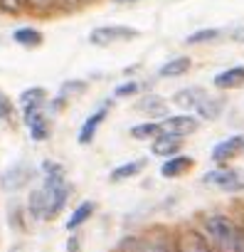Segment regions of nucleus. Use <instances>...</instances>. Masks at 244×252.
<instances>
[{"mask_svg":"<svg viewBox=\"0 0 244 252\" xmlns=\"http://www.w3.org/2000/svg\"><path fill=\"white\" fill-rule=\"evenodd\" d=\"M195 225L210 242L212 252H237V220L232 213L207 210L197 215Z\"/></svg>","mask_w":244,"mask_h":252,"instance_id":"f257e3e1","label":"nucleus"},{"mask_svg":"<svg viewBox=\"0 0 244 252\" xmlns=\"http://www.w3.org/2000/svg\"><path fill=\"white\" fill-rule=\"evenodd\" d=\"M113 252H178V242H175V230L173 227H148L146 232H131L124 235Z\"/></svg>","mask_w":244,"mask_h":252,"instance_id":"f03ea898","label":"nucleus"},{"mask_svg":"<svg viewBox=\"0 0 244 252\" xmlns=\"http://www.w3.org/2000/svg\"><path fill=\"white\" fill-rule=\"evenodd\" d=\"M42 173H45V181H42L40 190H42V198H45V220H52L64 210L72 188H69V183L64 178V168L59 163L45 161Z\"/></svg>","mask_w":244,"mask_h":252,"instance_id":"7ed1b4c3","label":"nucleus"},{"mask_svg":"<svg viewBox=\"0 0 244 252\" xmlns=\"http://www.w3.org/2000/svg\"><path fill=\"white\" fill-rule=\"evenodd\" d=\"M136 37H138V30L129 28V25H99L89 32V42L96 45V47H111V45H118V42H131Z\"/></svg>","mask_w":244,"mask_h":252,"instance_id":"20e7f679","label":"nucleus"},{"mask_svg":"<svg viewBox=\"0 0 244 252\" xmlns=\"http://www.w3.org/2000/svg\"><path fill=\"white\" fill-rule=\"evenodd\" d=\"M202 183L210 186V188H217V190H224V193H239L244 190V176L229 166H217L212 171H207L202 176Z\"/></svg>","mask_w":244,"mask_h":252,"instance_id":"39448f33","label":"nucleus"},{"mask_svg":"<svg viewBox=\"0 0 244 252\" xmlns=\"http://www.w3.org/2000/svg\"><path fill=\"white\" fill-rule=\"evenodd\" d=\"M32 178H35V166L27 161H15L13 166H8L0 173V188L5 193H18V190L27 188Z\"/></svg>","mask_w":244,"mask_h":252,"instance_id":"423d86ee","label":"nucleus"},{"mask_svg":"<svg viewBox=\"0 0 244 252\" xmlns=\"http://www.w3.org/2000/svg\"><path fill=\"white\" fill-rule=\"evenodd\" d=\"M175 242H178V252H212L210 242L205 240V235L197 230L195 222H185L175 227Z\"/></svg>","mask_w":244,"mask_h":252,"instance_id":"0eeeda50","label":"nucleus"},{"mask_svg":"<svg viewBox=\"0 0 244 252\" xmlns=\"http://www.w3.org/2000/svg\"><path fill=\"white\" fill-rule=\"evenodd\" d=\"M23 124L27 126L32 141H47L50 134H52V121H50L47 106L25 109V111H23Z\"/></svg>","mask_w":244,"mask_h":252,"instance_id":"6e6552de","label":"nucleus"},{"mask_svg":"<svg viewBox=\"0 0 244 252\" xmlns=\"http://www.w3.org/2000/svg\"><path fill=\"white\" fill-rule=\"evenodd\" d=\"M161 129L168 136L185 139V136H192L200 129V119L195 114H173V116L168 114L165 119H161Z\"/></svg>","mask_w":244,"mask_h":252,"instance_id":"1a4fd4ad","label":"nucleus"},{"mask_svg":"<svg viewBox=\"0 0 244 252\" xmlns=\"http://www.w3.org/2000/svg\"><path fill=\"white\" fill-rule=\"evenodd\" d=\"M106 116H108V104H104L101 109L91 111V114L81 121L79 131H77V141H79V146H89V144L96 139V134H99V129H101V124L106 121Z\"/></svg>","mask_w":244,"mask_h":252,"instance_id":"9d476101","label":"nucleus"},{"mask_svg":"<svg viewBox=\"0 0 244 252\" xmlns=\"http://www.w3.org/2000/svg\"><path fill=\"white\" fill-rule=\"evenodd\" d=\"M242 154H244V136L237 134V136H229V139L215 144V149H212L210 156H212V161H215L217 166H227L229 161H234V158L242 156Z\"/></svg>","mask_w":244,"mask_h":252,"instance_id":"9b49d317","label":"nucleus"},{"mask_svg":"<svg viewBox=\"0 0 244 252\" xmlns=\"http://www.w3.org/2000/svg\"><path fill=\"white\" fill-rule=\"evenodd\" d=\"M168 104L170 101H165L161 94H143V96H138L134 109L146 114L148 119H165L168 116Z\"/></svg>","mask_w":244,"mask_h":252,"instance_id":"f8f14e48","label":"nucleus"},{"mask_svg":"<svg viewBox=\"0 0 244 252\" xmlns=\"http://www.w3.org/2000/svg\"><path fill=\"white\" fill-rule=\"evenodd\" d=\"M205 96H207V89H205V87H185V89H178V92L173 94V104L180 106L185 114H190V111H195V106H197Z\"/></svg>","mask_w":244,"mask_h":252,"instance_id":"ddd939ff","label":"nucleus"},{"mask_svg":"<svg viewBox=\"0 0 244 252\" xmlns=\"http://www.w3.org/2000/svg\"><path fill=\"white\" fill-rule=\"evenodd\" d=\"M224 106H227V99H224V96H212V94H207V96L195 106V116L202 119V121H215V119L222 116Z\"/></svg>","mask_w":244,"mask_h":252,"instance_id":"4468645a","label":"nucleus"},{"mask_svg":"<svg viewBox=\"0 0 244 252\" xmlns=\"http://www.w3.org/2000/svg\"><path fill=\"white\" fill-rule=\"evenodd\" d=\"M192 166H195V158H192V156L178 154V156H170L168 161H163L161 176H163V178H180V176H185Z\"/></svg>","mask_w":244,"mask_h":252,"instance_id":"2eb2a0df","label":"nucleus"},{"mask_svg":"<svg viewBox=\"0 0 244 252\" xmlns=\"http://www.w3.org/2000/svg\"><path fill=\"white\" fill-rule=\"evenodd\" d=\"M183 139L178 136H168V134H161L158 139L151 141V154L153 156H161V158H170V156H178L180 149H183Z\"/></svg>","mask_w":244,"mask_h":252,"instance_id":"dca6fc26","label":"nucleus"},{"mask_svg":"<svg viewBox=\"0 0 244 252\" xmlns=\"http://www.w3.org/2000/svg\"><path fill=\"white\" fill-rule=\"evenodd\" d=\"M146 166H148V158L126 161V163L116 166V168L108 173V181H111V183H124V181H131V178H136L141 171H146Z\"/></svg>","mask_w":244,"mask_h":252,"instance_id":"f3484780","label":"nucleus"},{"mask_svg":"<svg viewBox=\"0 0 244 252\" xmlns=\"http://www.w3.org/2000/svg\"><path fill=\"white\" fill-rule=\"evenodd\" d=\"M212 84H215L217 89H222V92H229V89H239V87H244V67L237 64V67H229V69L215 74Z\"/></svg>","mask_w":244,"mask_h":252,"instance_id":"a211bd4d","label":"nucleus"},{"mask_svg":"<svg viewBox=\"0 0 244 252\" xmlns=\"http://www.w3.org/2000/svg\"><path fill=\"white\" fill-rule=\"evenodd\" d=\"M190 69H192V60H190L188 55H180V57L168 60V62L158 69V77H163V79H175V77L188 74Z\"/></svg>","mask_w":244,"mask_h":252,"instance_id":"6ab92c4d","label":"nucleus"},{"mask_svg":"<svg viewBox=\"0 0 244 252\" xmlns=\"http://www.w3.org/2000/svg\"><path fill=\"white\" fill-rule=\"evenodd\" d=\"M94 213H96V203H94V200H81V203L72 210V215H69V220H67V230L74 232V230L81 227L86 220H91Z\"/></svg>","mask_w":244,"mask_h":252,"instance_id":"aec40b11","label":"nucleus"},{"mask_svg":"<svg viewBox=\"0 0 244 252\" xmlns=\"http://www.w3.org/2000/svg\"><path fill=\"white\" fill-rule=\"evenodd\" d=\"M20 109H37V106H47V89L45 87H27L25 92H20Z\"/></svg>","mask_w":244,"mask_h":252,"instance_id":"412c9836","label":"nucleus"},{"mask_svg":"<svg viewBox=\"0 0 244 252\" xmlns=\"http://www.w3.org/2000/svg\"><path fill=\"white\" fill-rule=\"evenodd\" d=\"M13 40L20 45V47H25V50H35V47H40L42 45V32L37 30V28H30V25H25V28H18L15 32H13Z\"/></svg>","mask_w":244,"mask_h":252,"instance_id":"4be33fe9","label":"nucleus"},{"mask_svg":"<svg viewBox=\"0 0 244 252\" xmlns=\"http://www.w3.org/2000/svg\"><path fill=\"white\" fill-rule=\"evenodd\" d=\"M129 134L134 139H138V141H153V139H158L163 134V129H161V121H143V124L131 126Z\"/></svg>","mask_w":244,"mask_h":252,"instance_id":"5701e85b","label":"nucleus"},{"mask_svg":"<svg viewBox=\"0 0 244 252\" xmlns=\"http://www.w3.org/2000/svg\"><path fill=\"white\" fill-rule=\"evenodd\" d=\"M222 37V30L219 28H202L192 35L185 37V45H210V42H217Z\"/></svg>","mask_w":244,"mask_h":252,"instance_id":"b1692460","label":"nucleus"},{"mask_svg":"<svg viewBox=\"0 0 244 252\" xmlns=\"http://www.w3.org/2000/svg\"><path fill=\"white\" fill-rule=\"evenodd\" d=\"M27 215L32 220H45V198H42V190L35 188L30 190V198H27Z\"/></svg>","mask_w":244,"mask_h":252,"instance_id":"393cba45","label":"nucleus"},{"mask_svg":"<svg viewBox=\"0 0 244 252\" xmlns=\"http://www.w3.org/2000/svg\"><path fill=\"white\" fill-rule=\"evenodd\" d=\"M146 87H148V82H141V79H126V82H121V84L113 89V94L121 96V99H126V96H136V94H141Z\"/></svg>","mask_w":244,"mask_h":252,"instance_id":"a878e982","label":"nucleus"},{"mask_svg":"<svg viewBox=\"0 0 244 252\" xmlns=\"http://www.w3.org/2000/svg\"><path fill=\"white\" fill-rule=\"evenodd\" d=\"M8 220H10V227L15 230V232H23L27 225H25V210L20 208V203L18 200H13L10 205H8Z\"/></svg>","mask_w":244,"mask_h":252,"instance_id":"bb28decb","label":"nucleus"},{"mask_svg":"<svg viewBox=\"0 0 244 252\" xmlns=\"http://www.w3.org/2000/svg\"><path fill=\"white\" fill-rule=\"evenodd\" d=\"M86 89H89V82H84V79H69V82H64V84L59 87V96H62V99L79 96V94H84Z\"/></svg>","mask_w":244,"mask_h":252,"instance_id":"cd10ccee","label":"nucleus"},{"mask_svg":"<svg viewBox=\"0 0 244 252\" xmlns=\"http://www.w3.org/2000/svg\"><path fill=\"white\" fill-rule=\"evenodd\" d=\"M25 8L32 15H50L57 10V3L54 0H25Z\"/></svg>","mask_w":244,"mask_h":252,"instance_id":"c85d7f7f","label":"nucleus"},{"mask_svg":"<svg viewBox=\"0 0 244 252\" xmlns=\"http://www.w3.org/2000/svg\"><path fill=\"white\" fill-rule=\"evenodd\" d=\"M0 121H15V101L0 89Z\"/></svg>","mask_w":244,"mask_h":252,"instance_id":"c756f323","label":"nucleus"},{"mask_svg":"<svg viewBox=\"0 0 244 252\" xmlns=\"http://www.w3.org/2000/svg\"><path fill=\"white\" fill-rule=\"evenodd\" d=\"M0 13H5V15H20V13H27L25 0H0Z\"/></svg>","mask_w":244,"mask_h":252,"instance_id":"7c9ffc66","label":"nucleus"},{"mask_svg":"<svg viewBox=\"0 0 244 252\" xmlns=\"http://www.w3.org/2000/svg\"><path fill=\"white\" fill-rule=\"evenodd\" d=\"M67 252H81V237L79 235H69L67 237Z\"/></svg>","mask_w":244,"mask_h":252,"instance_id":"2f4dec72","label":"nucleus"},{"mask_svg":"<svg viewBox=\"0 0 244 252\" xmlns=\"http://www.w3.org/2000/svg\"><path fill=\"white\" fill-rule=\"evenodd\" d=\"M229 37H232L234 42H244V25H242V28H234Z\"/></svg>","mask_w":244,"mask_h":252,"instance_id":"473e14b6","label":"nucleus"},{"mask_svg":"<svg viewBox=\"0 0 244 252\" xmlns=\"http://www.w3.org/2000/svg\"><path fill=\"white\" fill-rule=\"evenodd\" d=\"M111 3H116V5H134V3H138V0H111Z\"/></svg>","mask_w":244,"mask_h":252,"instance_id":"72a5a7b5","label":"nucleus"},{"mask_svg":"<svg viewBox=\"0 0 244 252\" xmlns=\"http://www.w3.org/2000/svg\"><path fill=\"white\" fill-rule=\"evenodd\" d=\"M77 5H89V3H94V0H74Z\"/></svg>","mask_w":244,"mask_h":252,"instance_id":"f704fd0d","label":"nucleus"}]
</instances>
